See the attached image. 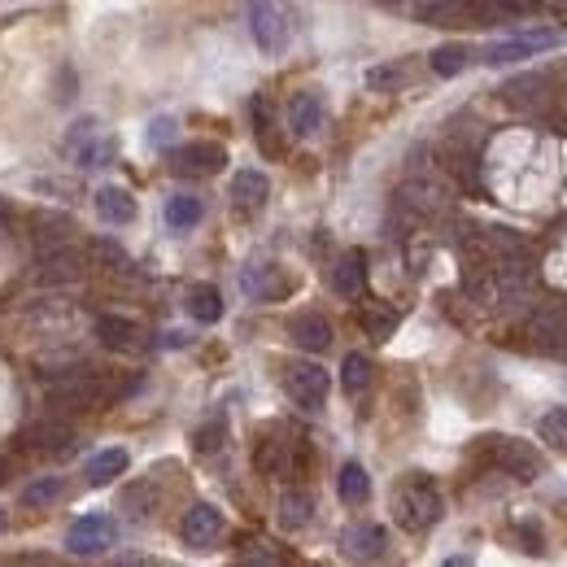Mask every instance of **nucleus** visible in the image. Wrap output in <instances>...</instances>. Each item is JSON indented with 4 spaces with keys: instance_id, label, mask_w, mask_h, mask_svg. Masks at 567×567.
<instances>
[{
    "instance_id": "1",
    "label": "nucleus",
    "mask_w": 567,
    "mask_h": 567,
    "mask_svg": "<svg viewBox=\"0 0 567 567\" xmlns=\"http://www.w3.org/2000/svg\"><path fill=\"white\" fill-rule=\"evenodd\" d=\"M445 515V502L437 485L424 476V472H410L406 480H397L393 489V520L406 528V533H428L432 524H441Z\"/></svg>"
},
{
    "instance_id": "2",
    "label": "nucleus",
    "mask_w": 567,
    "mask_h": 567,
    "mask_svg": "<svg viewBox=\"0 0 567 567\" xmlns=\"http://www.w3.org/2000/svg\"><path fill=\"white\" fill-rule=\"evenodd\" d=\"M480 458L511 480H524V485L541 476V454L528 441H515V437H480Z\"/></svg>"
},
{
    "instance_id": "3",
    "label": "nucleus",
    "mask_w": 567,
    "mask_h": 567,
    "mask_svg": "<svg viewBox=\"0 0 567 567\" xmlns=\"http://www.w3.org/2000/svg\"><path fill=\"white\" fill-rule=\"evenodd\" d=\"M249 35L267 57H280L293 40V22L280 0H249Z\"/></svg>"
},
{
    "instance_id": "4",
    "label": "nucleus",
    "mask_w": 567,
    "mask_h": 567,
    "mask_svg": "<svg viewBox=\"0 0 567 567\" xmlns=\"http://www.w3.org/2000/svg\"><path fill=\"white\" fill-rule=\"evenodd\" d=\"M227 166V149L214 140H192L171 149V171L179 179H205V175H219Z\"/></svg>"
},
{
    "instance_id": "5",
    "label": "nucleus",
    "mask_w": 567,
    "mask_h": 567,
    "mask_svg": "<svg viewBox=\"0 0 567 567\" xmlns=\"http://www.w3.org/2000/svg\"><path fill=\"white\" fill-rule=\"evenodd\" d=\"M284 389H288V397H293L301 410H323L332 380H328V371H323L319 363H293L284 371Z\"/></svg>"
},
{
    "instance_id": "6",
    "label": "nucleus",
    "mask_w": 567,
    "mask_h": 567,
    "mask_svg": "<svg viewBox=\"0 0 567 567\" xmlns=\"http://www.w3.org/2000/svg\"><path fill=\"white\" fill-rule=\"evenodd\" d=\"M114 546V520L110 515H79L66 533V550L79 554V559H92V554H105Z\"/></svg>"
},
{
    "instance_id": "7",
    "label": "nucleus",
    "mask_w": 567,
    "mask_h": 567,
    "mask_svg": "<svg viewBox=\"0 0 567 567\" xmlns=\"http://www.w3.org/2000/svg\"><path fill=\"white\" fill-rule=\"evenodd\" d=\"M179 537H184V546L192 550H205L214 546V541L223 537V511L210 502H197L184 511V524H179Z\"/></svg>"
},
{
    "instance_id": "8",
    "label": "nucleus",
    "mask_w": 567,
    "mask_h": 567,
    "mask_svg": "<svg viewBox=\"0 0 567 567\" xmlns=\"http://www.w3.org/2000/svg\"><path fill=\"white\" fill-rule=\"evenodd\" d=\"M83 267H88V258H83L79 249L53 245V249L40 253V262H35V275H40L44 284H75V280H83Z\"/></svg>"
},
{
    "instance_id": "9",
    "label": "nucleus",
    "mask_w": 567,
    "mask_h": 567,
    "mask_svg": "<svg viewBox=\"0 0 567 567\" xmlns=\"http://www.w3.org/2000/svg\"><path fill=\"white\" fill-rule=\"evenodd\" d=\"M96 336H101V345L114 349V354H140V349H149L144 328H140V323H131V319H123V315H101V319H96Z\"/></svg>"
},
{
    "instance_id": "10",
    "label": "nucleus",
    "mask_w": 567,
    "mask_h": 567,
    "mask_svg": "<svg viewBox=\"0 0 567 567\" xmlns=\"http://www.w3.org/2000/svg\"><path fill=\"white\" fill-rule=\"evenodd\" d=\"M341 554L354 563H371L384 554V528L380 524H349L341 533Z\"/></svg>"
},
{
    "instance_id": "11",
    "label": "nucleus",
    "mask_w": 567,
    "mask_h": 567,
    "mask_svg": "<svg viewBox=\"0 0 567 567\" xmlns=\"http://www.w3.org/2000/svg\"><path fill=\"white\" fill-rule=\"evenodd\" d=\"M240 288L253 297V301H280L288 293V280L280 275V267H271V262H258V267L240 271Z\"/></svg>"
},
{
    "instance_id": "12",
    "label": "nucleus",
    "mask_w": 567,
    "mask_h": 567,
    "mask_svg": "<svg viewBox=\"0 0 567 567\" xmlns=\"http://www.w3.org/2000/svg\"><path fill=\"white\" fill-rule=\"evenodd\" d=\"M559 35L546 31V35H524V40H506V44H489L485 48V62L489 66H506V62H524V57L541 53V48H554Z\"/></svg>"
},
{
    "instance_id": "13",
    "label": "nucleus",
    "mask_w": 567,
    "mask_h": 567,
    "mask_svg": "<svg viewBox=\"0 0 567 567\" xmlns=\"http://www.w3.org/2000/svg\"><path fill=\"white\" fill-rule=\"evenodd\" d=\"M271 197V179L262 171H236L232 179V205L240 214H258Z\"/></svg>"
},
{
    "instance_id": "14",
    "label": "nucleus",
    "mask_w": 567,
    "mask_h": 567,
    "mask_svg": "<svg viewBox=\"0 0 567 567\" xmlns=\"http://www.w3.org/2000/svg\"><path fill=\"white\" fill-rule=\"evenodd\" d=\"M288 336H293V345L306 349V354H323V349L332 345V323L310 310V315H297L288 323Z\"/></svg>"
},
{
    "instance_id": "15",
    "label": "nucleus",
    "mask_w": 567,
    "mask_h": 567,
    "mask_svg": "<svg viewBox=\"0 0 567 567\" xmlns=\"http://www.w3.org/2000/svg\"><path fill=\"white\" fill-rule=\"evenodd\" d=\"M22 441H27V450L35 454H53V458H62L75 450V432H70L66 424H35L22 432Z\"/></svg>"
},
{
    "instance_id": "16",
    "label": "nucleus",
    "mask_w": 567,
    "mask_h": 567,
    "mask_svg": "<svg viewBox=\"0 0 567 567\" xmlns=\"http://www.w3.org/2000/svg\"><path fill=\"white\" fill-rule=\"evenodd\" d=\"M288 127H293V136H315L323 127V96L319 92H297L293 105H288Z\"/></svg>"
},
{
    "instance_id": "17",
    "label": "nucleus",
    "mask_w": 567,
    "mask_h": 567,
    "mask_svg": "<svg viewBox=\"0 0 567 567\" xmlns=\"http://www.w3.org/2000/svg\"><path fill=\"white\" fill-rule=\"evenodd\" d=\"M96 214H101V219L105 223H110V227H127V223H136V197H131V192L127 188H101V192H96Z\"/></svg>"
},
{
    "instance_id": "18",
    "label": "nucleus",
    "mask_w": 567,
    "mask_h": 567,
    "mask_svg": "<svg viewBox=\"0 0 567 567\" xmlns=\"http://www.w3.org/2000/svg\"><path fill=\"white\" fill-rule=\"evenodd\" d=\"M363 280H367L363 253H345V258L332 267V275H328V284H332L336 297H358V293H363Z\"/></svg>"
},
{
    "instance_id": "19",
    "label": "nucleus",
    "mask_w": 567,
    "mask_h": 567,
    "mask_svg": "<svg viewBox=\"0 0 567 567\" xmlns=\"http://www.w3.org/2000/svg\"><path fill=\"white\" fill-rule=\"evenodd\" d=\"M184 306H188V315L197 323H219L223 319V297H219V288H214V284H192L188 297H184Z\"/></svg>"
},
{
    "instance_id": "20",
    "label": "nucleus",
    "mask_w": 567,
    "mask_h": 567,
    "mask_svg": "<svg viewBox=\"0 0 567 567\" xmlns=\"http://www.w3.org/2000/svg\"><path fill=\"white\" fill-rule=\"evenodd\" d=\"M310 520H315V502H310V493L288 489L280 498V528L284 533H301Z\"/></svg>"
},
{
    "instance_id": "21",
    "label": "nucleus",
    "mask_w": 567,
    "mask_h": 567,
    "mask_svg": "<svg viewBox=\"0 0 567 567\" xmlns=\"http://www.w3.org/2000/svg\"><path fill=\"white\" fill-rule=\"evenodd\" d=\"M127 463H131V458H127V450H118V445H114V450L92 454V458H88V485H96V489H101V485H114V480L127 472Z\"/></svg>"
},
{
    "instance_id": "22",
    "label": "nucleus",
    "mask_w": 567,
    "mask_h": 567,
    "mask_svg": "<svg viewBox=\"0 0 567 567\" xmlns=\"http://www.w3.org/2000/svg\"><path fill=\"white\" fill-rule=\"evenodd\" d=\"M336 493H341V502L349 506H363L371 498V476L363 463H345L341 476H336Z\"/></svg>"
},
{
    "instance_id": "23",
    "label": "nucleus",
    "mask_w": 567,
    "mask_h": 567,
    "mask_svg": "<svg viewBox=\"0 0 567 567\" xmlns=\"http://www.w3.org/2000/svg\"><path fill=\"white\" fill-rule=\"evenodd\" d=\"M205 214V201L192 197V192H179V197L166 201V223L175 227V232H188V227H197Z\"/></svg>"
},
{
    "instance_id": "24",
    "label": "nucleus",
    "mask_w": 567,
    "mask_h": 567,
    "mask_svg": "<svg viewBox=\"0 0 567 567\" xmlns=\"http://www.w3.org/2000/svg\"><path fill=\"white\" fill-rule=\"evenodd\" d=\"M253 463H258V472H262V476H288V472H293V458H288V445H284V441H275V437H267V441L258 445Z\"/></svg>"
},
{
    "instance_id": "25",
    "label": "nucleus",
    "mask_w": 567,
    "mask_h": 567,
    "mask_svg": "<svg viewBox=\"0 0 567 567\" xmlns=\"http://www.w3.org/2000/svg\"><path fill=\"white\" fill-rule=\"evenodd\" d=\"M62 493H66V480L62 476H40L35 485H27V489L18 493V502L27 506V511H40V506H53Z\"/></svg>"
},
{
    "instance_id": "26",
    "label": "nucleus",
    "mask_w": 567,
    "mask_h": 567,
    "mask_svg": "<svg viewBox=\"0 0 567 567\" xmlns=\"http://www.w3.org/2000/svg\"><path fill=\"white\" fill-rule=\"evenodd\" d=\"M467 62H472V48L467 44H441L437 53H432V75H441V79H454V75H463Z\"/></svg>"
},
{
    "instance_id": "27",
    "label": "nucleus",
    "mask_w": 567,
    "mask_h": 567,
    "mask_svg": "<svg viewBox=\"0 0 567 567\" xmlns=\"http://www.w3.org/2000/svg\"><path fill=\"white\" fill-rule=\"evenodd\" d=\"M537 437L546 441L550 450L567 454V406H554V410H546V415L537 419Z\"/></svg>"
},
{
    "instance_id": "28",
    "label": "nucleus",
    "mask_w": 567,
    "mask_h": 567,
    "mask_svg": "<svg viewBox=\"0 0 567 567\" xmlns=\"http://www.w3.org/2000/svg\"><path fill=\"white\" fill-rule=\"evenodd\" d=\"M406 79H410V66L406 62H384V66H371L367 70V88L371 92H402Z\"/></svg>"
},
{
    "instance_id": "29",
    "label": "nucleus",
    "mask_w": 567,
    "mask_h": 567,
    "mask_svg": "<svg viewBox=\"0 0 567 567\" xmlns=\"http://www.w3.org/2000/svg\"><path fill=\"white\" fill-rule=\"evenodd\" d=\"M341 384H345L349 397H363V393L371 389V363H367V354H345Z\"/></svg>"
},
{
    "instance_id": "30",
    "label": "nucleus",
    "mask_w": 567,
    "mask_h": 567,
    "mask_svg": "<svg viewBox=\"0 0 567 567\" xmlns=\"http://www.w3.org/2000/svg\"><path fill=\"white\" fill-rule=\"evenodd\" d=\"M223 441H227V415H210L197 432H192V450L197 454H214Z\"/></svg>"
},
{
    "instance_id": "31",
    "label": "nucleus",
    "mask_w": 567,
    "mask_h": 567,
    "mask_svg": "<svg viewBox=\"0 0 567 567\" xmlns=\"http://www.w3.org/2000/svg\"><path fill=\"white\" fill-rule=\"evenodd\" d=\"M541 83H546L541 75H524V79L506 83L502 96H506V101H511V105H520V110H537V105H541V92H537Z\"/></svg>"
},
{
    "instance_id": "32",
    "label": "nucleus",
    "mask_w": 567,
    "mask_h": 567,
    "mask_svg": "<svg viewBox=\"0 0 567 567\" xmlns=\"http://www.w3.org/2000/svg\"><path fill=\"white\" fill-rule=\"evenodd\" d=\"M249 110H253V136H258V144H262V153H280V144H275V136H271V110H267V101L262 96H253L249 101Z\"/></svg>"
},
{
    "instance_id": "33",
    "label": "nucleus",
    "mask_w": 567,
    "mask_h": 567,
    "mask_svg": "<svg viewBox=\"0 0 567 567\" xmlns=\"http://www.w3.org/2000/svg\"><path fill=\"white\" fill-rule=\"evenodd\" d=\"M35 227H40V232H35V240H40V249H48V245H66V232H70V223L66 219H48V214H40V219H35Z\"/></svg>"
},
{
    "instance_id": "34",
    "label": "nucleus",
    "mask_w": 567,
    "mask_h": 567,
    "mask_svg": "<svg viewBox=\"0 0 567 567\" xmlns=\"http://www.w3.org/2000/svg\"><path fill=\"white\" fill-rule=\"evenodd\" d=\"M393 323H397L393 310H363V328H367L371 336H376V341H389Z\"/></svg>"
},
{
    "instance_id": "35",
    "label": "nucleus",
    "mask_w": 567,
    "mask_h": 567,
    "mask_svg": "<svg viewBox=\"0 0 567 567\" xmlns=\"http://www.w3.org/2000/svg\"><path fill=\"white\" fill-rule=\"evenodd\" d=\"M149 485H131L127 493H123V511L131 515V520H144V515H149Z\"/></svg>"
},
{
    "instance_id": "36",
    "label": "nucleus",
    "mask_w": 567,
    "mask_h": 567,
    "mask_svg": "<svg viewBox=\"0 0 567 567\" xmlns=\"http://www.w3.org/2000/svg\"><path fill=\"white\" fill-rule=\"evenodd\" d=\"M454 5H458V0H419V18H424V22H437V18L450 14Z\"/></svg>"
},
{
    "instance_id": "37",
    "label": "nucleus",
    "mask_w": 567,
    "mask_h": 567,
    "mask_svg": "<svg viewBox=\"0 0 567 567\" xmlns=\"http://www.w3.org/2000/svg\"><path fill=\"white\" fill-rule=\"evenodd\" d=\"M171 136H175V118H153V123H149V140L153 144H166Z\"/></svg>"
},
{
    "instance_id": "38",
    "label": "nucleus",
    "mask_w": 567,
    "mask_h": 567,
    "mask_svg": "<svg viewBox=\"0 0 567 567\" xmlns=\"http://www.w3.org/2000/svg\"><path fill=\"white\" fill-rule=\"evenodd\" d=\"M96 253H101V258H110L114 262V267H127V253L123 249H118V245H110V240H96V245H92Z\"/></svg>"
},
{
    "instance_id": "39",
    "label": "nucleus",
    "mask_w": 567,
    "mask_h": 567,
    "mask_svg": "<svg viewBox=\"0 0 567 567\" xmlns=\"http://www.w3.org/2000/svg\"><path fill=\"white\" fill-rule=\"evenodd\" d=\"M5 528H9V515H5V511H0V533H5Z\"/></svg>"
},
{
    "instance_id": "40",
    "label": "nucleus",
    "mask_w": 567,
    "mask_h": 567,
    "mask_svg": "<svg viewBox=\"0 0 567 567\" xmlns=\"http://www.w3.org/2000/svg\"><path fill=\"white\" fill-rule=\"evenodd\" d=\"M384 5H406V0H384Z\"/></svg>"
}]
</instances>
